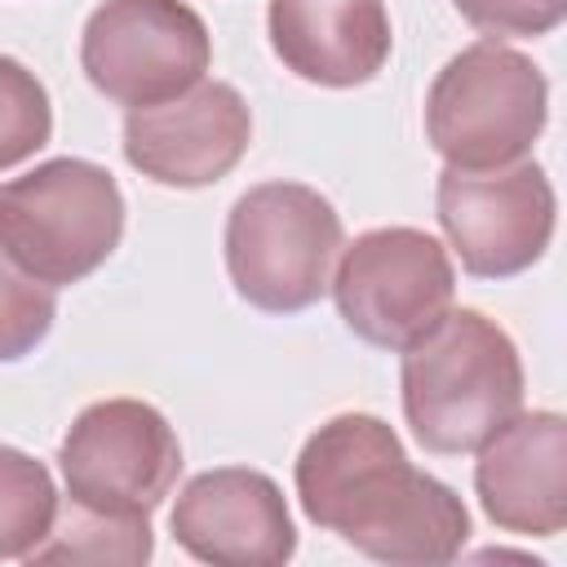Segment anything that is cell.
Returning <instances> with one entry per match:
<instances>
[{
  "label": "cell",
  "instance_id": "6da1fadb",
  "mask_svg": "<svg viewBox=\"0 0 567 567\" xmlns=\"http://www.w3.org/2000/svg\"><path fill=\"white\" fill-rule=\"evenodd\" d=\"M297 496L315 527L377 563L434 567L470 540L461 496L416 470L399 434L368 412H341L319 425L297 456Z\"/></svg>",
  "mask_w": 567,
  "mask_h": 567
},
{
  "label": "cell",
  "instance_id": "7a4b0ae2",
  "mask_svg": "<svg viewBox=\"0 0 567 567\" xmlns=\"http://www.w3.org/2000/svg\"><path fill=\"white\" fill-rule=\"evenodd\" d=\"M403 416L425 452H478L523 408V363L483 310H447L403 350Z\"/></svg>",
  "mask_w": 567,
  "mask_h": 567
},
{
  "label": "cell",
  "instance_id": "3957f363",
  "mask_svg": "<svg viewBox=\"0 0 567 567\" xmlns=\"http://www.w3.org/2000/svg\"><path fill=\"white\" fill-rule=\"evenodd\" d=\"M549 115L540 66L496 40L461 49L425 97V137L452 168H501L532 151Z\"/></svg>",
  "mask_w": 567,
  "mask_h": 567
},
{
  "label": "cell",
  "instance_id": "277c9868",
  "mask_svg": "<svg viewBox=\"0 0 567 567\" xmlns=\"http://www.w3.org/2000/svg\"><path fill=\"white\" fill-rule=\"evenodd\" d=\"M124 235V195L102 164L49 159L0 186V239L49 288L93 275Z\"/></svg>",
  "mask_w": 567,
  "mask_h": 567
},
{
  "label": "cell",
  "instance_id": "5b68a950",
  "mask_svg": "<svg viewBox=\"0 0 567 567\" xmlns=\"http://www.w3.org/2000/svg\"><path fill=\"white\" fill-rule=\"evenodd\" d=\"M341 252L337 208L301 182H261L226 217V270L235 292L270 315H292L328 292Z\"/></svg>",
  "mask_w": 567,
  "mask_h": 567
},
{
  "label": "cell",
  "instance_id": "8992f818",
  "mask_svg": "<svg viewBox=\"0 0 567 567\" xmlns=\"http://www.w3.org/2000/svg\"><path fill=\"white\" fill-rule=\"evenodd\" d=\"M447 248L416 226H381L359 235L337 266L332 297L354 337L381 350H408L452 306Z\"/></svg>",
  "mask_w": 567,
  "mask_h": 567
},
{
  "label": "cell",
  "instance_id": "52a82bcc",
  "mask_svg": "<svg viewBox=\"0 0 567 567\" xmlns=\"http://www.w3.org/2000/svg\"><path fill=\"white\" fill-rule=\"evenodd\" d=\"M213 62L204 18L182 0H106L80 35L89 84L120 106H151L199 84Z\"/></svg>",
  "mask_w": 567,
  "mask_h": 567
},
{
  "label": "cell",
  "instance_id": "ba28073f",
  "mask_svg": "<svg viewBox=\"0 0 567 567\" xmlns=\"http://www.w3.org/2000/svg\"><path fill=\"white\" fill-rule=\"evenodd\" d=\"M58 461L75 505L146 518L182 474V443L151 403L102 399L75 416Z\"/></svg>",
  "mask_w": 567,
  "mask_h": 567
},
{
  "label": "cell",
  "instance_id": "9c48e42d",
  "mask_svg": "<svg viewBox=\"0 0 567 567\" xmlns=\"http://www.w3.org/2000/svg\"><path fill=\"white\" fill-rule=\"evenodd\" d=\"M434 204L461 266L478 279H509L536 266L554 239V186L536 164H447Z\"/></svg>",
  "mask_w": 567,
  "mask_h": 567
},
{
  "label": "cell",
  "instance_id": "30bf717a",
  "mask_svg": "<svg viewBox=\"0 0 567 567\" xmlns=\"http://www.w3.org/2000/svg\"><path fill=\"white\" fill-rule=\"evenodd\" d=\"M252 115L239 89L221 80H199L177 97L128 106L124 159L159 186L195 190L221 182L244 159Z\"/></svg>",
  "mask_w": 567,
  "mask_h": 567
},
{
  "label": "cell",
  "instance_id": "8fae6325",
  "mask_svg": "<svg viewBox=\"0 0 567 567\" xmlns=\"http://www.w3.org/2000/svg\"><path fill=\"white\" fill-rule=\"evenodd\" d=\"M177 545L213 567H279L297 549L284 492L257 470L195 474L173 505Z\"/></svg>",
  "mask_w": 567,
  "mask_h": 567
},
{
  "label": "cell",
  "instance_id": "7c38bea8",
  "mask_svg": "<svg viewBox=\"0 0 567 567\" xmlns=\"http://www.w3.org/2000/svg\"><path fill=\"white\" fill-rule=\"evenodd\" d=\"M483 514L514 536H558L567 527V421L558 412L509 416L474 465Z\"/></svg>",
  "mask_w": 567,
  "mask_h": 567
},
{
  "label": "cell",
  "instance_id": "4fadbf2b",
  "mask_svg": "<svg viewBox=\"0 0 567 567\" xmlns=\"http://www.w3.org/2000/svg\"><path fill=\"white\" fill-rule=\"evenodd\" d=\"M266 31L275 58L323 89L368 84L394 44L385 0H270Z\"/></svg>",
  "mask_w": 567,
  "mask_h": 567
},
{
  "label": "cell",
  "instance_id": "5bb4252c",
  "mask_svg": "<svg viewBox=\"0 0 567 567\" xmlns=\"http://www.w3.org/2000/svg\"><path fill=\"white\" fill-rule=\"evenodd\" d=\"M31 563H146L151 558V523L137 518H120V514H102V509H84V505H66L62 518L49 527V536L27 554Z\"/></svg>",
  "mask_w": 567,
  "mask_h": 567
},
{
  "label": "cell",
  "instance_id": "9a60e30c",
  "mask_svg": "<svg viewBox=\"0 0 567 567\" xmlns=\"http://www.w3.org/2000/svg\"><path fill=\"white\" fill-rule=\"evenodd\" d=\"M58 492L49 470L0 443V558H27L53 527Z\"/></svg>",
  "mask_w": 567,
  "mask_h": 567
},
{
  "label": "cell",
  "instance_id": "2e32d148",
  "mask_svg": "<svg viewBox=\"0 0 567 567\" xmlns=\"http://www.w3.org/2000/svg\"><path fill=\"white\" fill-rule=\"evenodd\" d=\"M58 301L44 279L22 270L0 239V363L31 354L53 328Z\"/></svg>",
  "mask_w": 567,
  "mask_h": 567
},
{
  "label": "cell",
  "instance_id": "e0dca14e",
  "mask_svg": "<svg viewBox=\"0 0 567 567\" xmlns=\"http://www.w3.org/2000/svg\"><path fill=\"white\" fill-rule=\"evenodd\" d=\"M53 133L44 84L13 58H0V173L31 159Z\"/></svg>",
  "mask_w": 567,
  "mask_h": 567
},
{
  "label": "cell",
  "instance_id": "ac0fdd59",
  "mask_svg": "<svg viewBox=\"0 0 567 567\" xmlns=\"http://www.w3.org/2000/svg\"><path fill=\"white\" fill-rule=\"evenodd\" d=\"M452 4L470 27L487 35H549L567 13V0H452Z\"/></svg>",
  "mask_w": 567,
  "mask_h": 567
}]
</instances>
